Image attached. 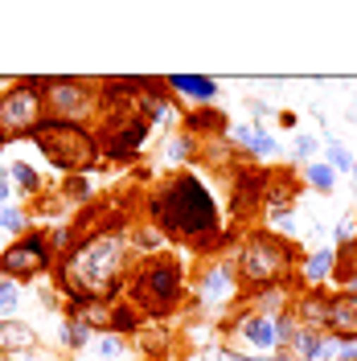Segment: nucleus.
I'll list each match as a JSON object with an SVG mask.
<instances>
[{
    "instance_id": "6",
    "label": "nucleus",
    "mask_w": 357,
    "mask_h": 361,
    "mask_svg": "<svg viewBox=\"0 0 357 361\" xmlns=\"http://www.w3.org/2000/svg\"><path fill=\"white\" fill-rule=\"evenodd\" d=\"M42 99H45V119L74 123V128H99V119H103V94H99L95 78L42 74Z\"/></svg>"
},
{
    "instance_id": "1",
    "label": "nucleus",
    "mask_w": 357,
    "mask_h": 361,
    "mask_svg": "<svg viewBox=\"0 0 357 361\" xmlns=\"http://www.w3.org/2000/svg\"><path fill=\"white\" fill-rule=\"evenodd\" d=\"M128 218H99L95 226L83 222L78 243L54 263V288L62 300H119L123 283L135 267Z\"/></svg>"
},
{
    "instance_id": "36",
    "label": "nucleus",
    "mask_w": 357,
    "mask_h": 361,
    "mask_svg": "<svg viewBox=\"0 0 357 361\" xmlns=\"http://www.w3.org/2000/svg\"><path fill=\"white\" fill-rule=\"evenodd\" d=\"M337 243H341V250L357 243V222L353 218H341V222H337Z\"/></svg>"
},
{
    "instance_id": "38",
    "label": "nucleus",
    "mask_w": 357,
    "mask_h": 361,
    "mask_svg": "<svg viewBox=\"0 0 357 361\" xmlns=\"http://www.w3.org/2000/svg\"><path fill=\"white\" fill-rule=\"evenodd\" d=\"M17 197H13V180H8V164H0V209L4 205H13Z\"/></svg>"
},
{
    "instance_id": "25",
    "label": "nucleus",
    "mask_w": 357,
    "mask_h": 361,
    "mask_svg": "<svg viewBox=\"0 0 357 361\" xmlns=\"http://www.w3.org/2000/svg\"><path fill=\"white\" fill-rule=\"evenodd\" d=\"M45 234V243H49V250H54V259H62L74 243H78V234H83V222H74V218H62V222L54 226H37Z\"/></svg>"
},
{
    "instance_id": "7",
    "label": "nucleus",
    "mask_w": 357,
    "mask_h": 361,
    "mask_svg": "<svg viewBox=\"0 0 357 361\" xmlns=\"http://www.w3.org/2000/svg\"><path fill=\"white\" fill-rule=\"evenodd\" d=\"M45 123V99H42V74L17 78L0 87V152L17 140H33V132Z\"/></svg>"
},
{
    "instance_id": "4",
    "label": "nucleus",
    "mask_w": 357,
    "mask_h": 361,
    "mask_svg": "<svg viewBox=\"0 0 357 361\" xmlns=\"http://www.w3.org/2000/svg\"><path fill=\"white\" fill-rule=\"evenodd\" d=\"M185 263H181L177 255H148V259H135L132 275H128V283H123V300L132 304L135 312L144 316V320H164V316H173L185 304Z\"/></svg>"
},
{
    "instance_id": "2",
    "label": "nucleus",
    "mask_w": 357,
    "mask_h": 361,
    "mask_svg": "<svg viewBox=\"0 0 357 361\" xmlns=\"http://www.w3.org/2000/svg\"><path fill=\"white\" fill-rule=\"evenodd\" d=\"M140 209L144 222H152L169 243L193 247L198 255H218L230 243V230L222 226V205L193 169L164 173L140 197Z\"/></svg>"
},
{
    "instance_id": "8",
    "label": "nucleus",
    "mask_w": 357,
    "mask_h": 361,
    "mask_svg": "<svg viewBox=\"0 0 357 361\" xmlns=\"http://www.w3.org/2000/svg\"><path fill=\"white\" fill-rule=\"evenodd\" d=\"M189 295H193L198 312H222V320L234 312V308H238V300H243V288H238V275H234L230 255L210 259V263L198 271L193 292H189Z\"/></svg>"
},
{
    "instance_id": "31",
    "label": "nucleus",
    "mask_w": 357,
    "mask_h": 361,
    "mask_svg": "<svg viewBox=\"0 0 357 361\" xmlns=\"http://www.w3.org/2000/svg\"><path fill=\"white\" fill-rule=\"evenodd\" d=\"M0 230H4V234H8V238H21V234H29V230H33V218H29V209H25V205H4V209H0Z\"/></svg>"
},
{
    "instance_id": "27",
    "label": "nucleus",
    "mask_w": 357,
    "mask_h": 361,
    "mask_svg": "<svg viewBox=\"0 0 357 361\" xmlns=\"http://www.w3.org/2000/svg\"><path fill=\"white\" fill-rule=\"evenodd\" d=\"M320 148H325V135H316V132H296L291 135V160H300V169L304 164H313V160H320Z\"/></svg>"
},
{
    "instance_id": "14",
    "label": "nucleus",
    "mask_w": 357,
    "mask_h": 361,
    "mask_svg": "<svg viewBox=\"0 0 357 361\" xmlns=\"http://www.w3.org/2000/svg\"><path fill=\"white\" fill-rule=\"evenodd\" d=\"M337 267H341V255L337 247H316L308 255H300V271H296V279L304 283V288H325L329 279H337Z\"/></svg>"
},
{
    "instance_id": "22",
    "label": "nucleus",
    "mask_w": 357,
    "mask_h": 361,
    "mask_svg": "<svg viewBox=\"0 0 357 361\" xmlns=\"http://www.w3.org/2000/svg\"><path fill=\"white\" fill-rule=\"evenodd\" d=\"M198 152H201V144L189 132H181V128L160 140V160H164V169H173V173H181V164H189Z\"/></svg>"
},
{
    "instance_id": "15",
    "label": "nucleus",
    "mask_w": 357,
    "mask_h": 361,
    "mask_svg": "<svg viewBox=\"0 0 357 361\" xmlns=\"http://www.w3.org/2000/svg\"><path fill=\"white\" fill-rule=\"evenodd\" d=\"M291 316H296V324L300 329H316V333H325V316H329V292L325 288H300V292H291Z\"/></svg>"
},
{
    "instance_id": "24",
    "label": "nucleus",
    "mask_w": 357,
    "mask_h": 361,
    "mask_svg": "<svg viewBox=\"0 0 357 361\" xmlns=\"http://www.w3.org/2000/svg\"><path fill=\"white\" fill-rule=\"evenodd\" d=\"M128 234H132V250H135V259H148V255H164V247H169V238L160 234L152 222H132L128 226Z\"/></svg>"
},
{
    "instance_id": "17",
    "label": "nucleus",
    "mask_w": 357,
    "mask_h": 361,
    "mask_svg": "<svg viewBox=\"0 0 357 361\" xmlns=\"http://www.w3.org/2000/svg\"><path fill=\"white\" fill-rule=\"evenodd\" d=\"M288 353L296 361H333L337 341L329 333H316V329H296V341L288 345Z\"/></svg>"
},
{
    "instance_id": "40",
    "label": "nucleus",
    "mask_w": 357,
    "mask_h": 361,
    "mask_svg": "<svg viewBox=\"0 0 357 361\" xmlns=\"http://www.w3.org/2000/svg\"><path fill=\"white\" fill-rule=\"evenodd\" d=\"M279 123H284V128H291V135H296V115H291V111H279Z\"/></svg>"
},
{
    "instance_id": "3",
    "label": "nucleus",
    "mask_w": 357,
    "mask_h": 361,
    "mask_svg": "<svg viewBox=\"0 0 357 361\" xmlns=\"http://www.w3.org/2000/svg\"><path fill=\"white\" fill-rule=\"evenodd\" d=\"M238 288L259 292V288H296V271H300V247L284 238L279 230H246L238 247L230 255Z\"/></svg>"
},
{
    "instance_id": "13",
    "label": "nucleus",
    "mask_w": 357,
    "mask_h": 361,
    "mask_svg": "<svg viewBox=\"0 0 357 361\" xmlns=\"http://www.w3.org/2000/svg\"><path fill=\"white\" fill-rule=\"evenodd\" d=\"M164 87H169L173 99H185L193 111L214 107V99H218V78H205V74H169Z\"/></svg>"
},
{
    "instance_id": "29",
    "label": "nucleus",
    "mask_w": 357,
    "mask_h": 361,
    "mask_svg": "<svg viewBox=\"0 0 357 361\" xmlns=\"http://www.w3.org/2000/svg\"><path fill=\"white\" fill-rule=\"evenodd\" d=\"M300 177H304V185H308L313 193H333V189H337V173L325 164V160L304 164V169H300Z\"/></svg>"
},
{
    "instance_id": "18",
    "label": "nucleus",
    "mask_w": 357,
    "mask_h": 361,
    "mask_svg": "<svg viewBox=\"0 0 357 361\" xmlns=\"http://www.w3.org/2000/svg\"><path fill=\"white\" fill-rule=\"evenodd\" d=\"M111 304L115 300H70L62 316L78 320V324H87L90 333L99 337V333H111Z\"/></svg>"
},
{
    "instance_id": "10",
    "label": "nucleus",
    "mask_w": 357,
    "mask_h": 361,
    "mask_svg": "<svg viewBox=\"0 0 357 361\" xmlns=\"http://www.w3.org/2000/svg\"><path fill=\"white\" fill-rule=\"evenodd\" d=\"M95 135H99V157L111 160V164H128V160H135L144 152L152 128L140 115H103Z\"/></svg>"
},
{
    "instance_id": "30",
    "label": "nucleus",
    "mask_w": 357,
    "mask_h": 361,
    "mask_svg": "<svg viewBox=\"0 0 357 361\" xmlns=\"http://www.w3.org/2000/svg\"><path fill=\"white\" fill-rule=\"evenodd\" d=\"M320 152H325V164L333 169L337 177L353 169V148H349V144H341L337 135H325V148H320Z\"/></svg>"
},
{
    "instance_id": "12",
    "label": "nucleus",
    "mask_w": 357,
    "mask_h": 361,
    "mask_svg": "<svg viewBox=\"0 0 357 361\" xmlns=\"http://www.w3.org/2000/svg\"><path fill=\"white\" fill-rule=\"evenodd\" d=\"M325 333L341 345H357V295L353 292H329V316H325Z\"/></svg>"
},
{
    "instance_id": "5",
    "label": "nucleus",
    "mask_w": 357,
    "mask_h": 361,
    "mask_svg": "<svg viewBox=\"0 0 357 361\" xmlns=\"http://www.w3.org/2000/svg\"><path fill=\"white\" fill-rule=\"evenodd\" d=\"M33 148H37L62 177H90V173L103 164L95 128H74V123L45 119L42 128L33 132Z\"/></svg>"
},
{
    "instance_id": "42",
    "label": "nucleus",
    "mask_w": 357,
    "mask_h": 361,
    "mask_svg": "<svg viewBox=\"0 0 357 361\" xmlns=\"http://www.w3.org/2000/svg\"><path fill=\"white\" fill-rule=\"evenodd\" d=\"M353 152H357V144H353Z\"/></svg>"
},
{
    "instance_id": "41",
    "label": "nucleus",
    "mask_w": 357,
    "mask_h": 361,
    "mask_svg": "<svg viewBox=\"0 0 357 361\" xmlns=\"http://www.w3.org/2000/svg\"><path fill=\"white\" fill-rule=\"evenodd\" d=\"M349 177H353V180H357V152H353V169H349Z\"/></svg>"
},
{
    "instance_id": "37",
    "label": "nucleus",
    "mask_w": 357,
    "mask_h": 361,
    "mask_svg": "<svg viewBox=\"0 0 357 361\" xmlns=\"http://www.w3.org/2000/svg\"><path fill=\"white\" fill-rule=\"evenodd\" d=\"M246 107H250V115H255V119H250V123H259V128H263V123H267L271 115H275V107H271L267 99H250V103H246Z\"/></svg>"
},
{
    "instance_id": "20",
    "label": "nucleus",
    "mask_w": 357,
    "mask_h": 361,
    "mask_svg": "<svg viewBox=\"0 0 357 361\" xmlns=\"http://www.w3.org/2000/svg\"><path fill=\"white\" fill-rule=\"evenodd\" d=\"M226 128H230V119H226L218 107H198V111H185V119H181V132H189L193 140H218V135H226Z\"/></svg>"
},
{
    "instance_id": "23",
    "label": "nucleus",
    "mask_w": 357,
    "mask_h": 361,
    "mask_svg": "<svg viewBox=\"0 0 357 361\" xmlns=\"http://www.w3.org/2000/svg\"><path fill=\"white\" fill-rule=\"evenodd\" d=\"M238 308H250V312L263 316H279L291 308V288H259V292H243Z\"/></svg>"
},
{
    "instance_id": "9",
    "label": "nucleus",
    "mask_w": 357,
    "mask_h": 361,
    "mask_svg": "<svg viewBox=\"0 0 357 361\" xmlns=\"http://www.w3.org/2000/svg\"><path fill=\"white\" fill-rule=\"evenodd\" d=\"M54 263L58 259H54V250H49V243H45V234L37 226L0 250V275H8L17 283H33V279L54 275Z\"/></svg>"
},
{
    "instance_id": "11",
    "label": "nucleus",
    "mask_w": 357,
    "mask_h": 361,
    "mask_svg": "<svg viewBox=\"0 0 357 361\" xmlns=\"http://www.w3.org/2000/svg\"><path fill=\"white\" fill-rule=\"evenodd\" d=\"M222 333H234L250 353H275L279 341H275V316L250 312V308H234L222 320Z\"/></svg>"
},
{
    "instance_id": "19",
    "label": "nucleus",
    "mask_w": 357,
    "mask_h": 361,
    "mask_svg": "<svg viewBox=\"0 0 357 361\" xmlns=\"http://www.w3.org/2000/svg\"><path fill=\"white\" fill-rule=\"evenodd\" d=\"M29 349H37V329L13 316V320H0V353L4 357H25Z\"/></svg>"
},
{
    "instance_id": "39",
    "label": "nucleus",
    "mask_w": 357,
    "mask_h": 361,
    "mask_svg": "<svg viewBox=\"0 0 357 361\" xmlns=\"http://www.w3.org/2000/svg\"><path fill=\"white\" fill-rule=\"evenodd\" d=\"M255 361H296L288 349H275V353H255Z\"/></svg>"
},
{
    "instance_id": "35",
    "label": "nucleus",
    "mask_w": 357,
    "mask_h": 361,
    "mask_svg": "<svg viewBox=\"0 0 357 361\" xmlns=\"http://www.w3.org/2000/svg\"><path fill=\"white\" fill-rule=\"evenodd\" d=\"M296 329H300V324H296V316L291 312L275 316V341H279V349H288L291 341H296Z\"/></svg>"
},
{
    "instance_id": "16",
    "label": "nucleus",
    "mask_w": 357,
    "mask_h": 361,
    "mask_svg": "<svg viewBox=\"0 0 357 361\" xmlns=\"http://www.w3.org/2000/svg\"><path fill=\"white\" fill-rule=\"evenodd\" d=\"M263 209H267V222L271 226H284L296 214V185H291L288 173H275L263 185Z\"/></svg>"
},
{
    "instance_id": "34",
    "label": "nucleus",
    "mask_w": 357,
    "mask_h": 361,
    "mask_svg": "<svg viewBox=\"0 0 357 361\" xmlns=\"http://www.w3.org/2000/svg\"><path fill=\"white\" fill-rule=\"evenodd\" d=\"M90 345H95V353H99L103 361H119L123 349H128V337H119V333H99Z\"/></svg>"
},
{
    "instance_id": "26",
    "label": "nucleus",
    "mask_w": 357,
    "mask_h": 361,
    "mask_svg": "<svg viewBox=\"0 0 357 361\" xmlns=\"http://www.w3.org/2000/svg\"><path fill=\"white\" fill-rule=\"evenodd\" d=\"M90 341H95V333H90L87 324H78V320H70V316L58 320V345H62V349L78 353V349H87Z\"/></svg>"
},
{
    "instance_id": "32",
    "label": "nucleus",
    "mask_w": 357,
    "mask_h": 361,
    "mask_svg": "<svg viewBox=\"0 0 357 361\" xmlns=\"http://www.w3.org/2000/svg\"><path fill=\"white\" fill-rule=\"evenodd\" d=\"M21 283L17 279H8V275H0V320H13V316L21 312Z\"/></svg>"
},
{
    "instance_id": "28",
    "label": "nucleus",
    "mask_w": 357,
    "mask_h": 361,
    "mask_svg": "<svg viewBox=\"0 0 357 361\" xmlns=\"http://www.w3.org/2000/svg\"><path fill=\"white\" fill-rule=\"evenodd\" d=\"M140 320H144V316L135 312L123 295L111 304V333H119V337H135V333H140Z\"/></svg>"
},
{
    "instance_id": "33",
    "label": "nucleus",
    "mask_w": 357,
    "mask_h": 361,
    "mask_svg": "<svg viewBox=\"0 0 357 361\" xmlns=\"http://www.w3.org/2000/svg\"><path fill=\"white\" fill-rule=\"evenodd\" d=\"M58 197L66 205H90L95 197V189H90V177H62V189H58Z\"/></svg>"
},
{
    "instance_id": "21",
    "label": "nucleus",
    "mask_w": 357,
    "mask_h": 361,
    "mask_svg": "<svg viewBox=\"0 0 357 361\" xmlns=\"http://www.w3.org/2000/svg\"><path fill=\"white\" fill-rule=\"evenodd\" d=\"M8 180H13V197L17 202H37L45 193V180H42V173L29 164V160H8Z\"/></svg>"
}]
</instances>
